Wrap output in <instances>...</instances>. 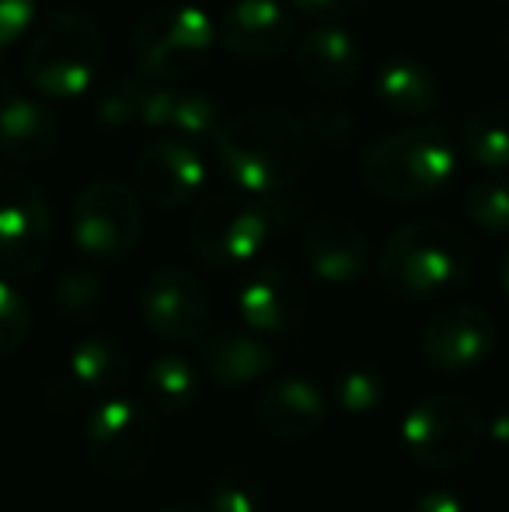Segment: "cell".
<instances>
[{
    "instance_id": "cell-1",
    "label": "cell",
    "mask_w": 509,
    "mask_h": 512,
    "mask_svg": "<svg viewBox=\"0 0 509 512\" xmlns=\"http://www.w3.org/2000/svg\"><path fill=\"white\" fill-rule=\"evenodd\" d=\"M213 150L234 189L279 196L311 168L314 136L283 108H252L224 122Z\"/></svg>"
},
{
    "instance_id": "cell-2",
    "label": "cell",
    "mask_w": 509,
    "mask_h": 512,
    "mask_svg": "<svg viewBox=\"0 0 509 512\" xmlns=\"http://www.w3.org/2000/svg\"><path fill=\"white\" fill-rule=\"evenodd\" d=\"M475 269L468 237L443 220H412L384 241L377 276L398 300H436L461 290Z\"/></svg>"
},
{
    "instance_id": "cell-3",
    "label": "cell",
    "mask_w": 509,
    "mask_h": 512,
    "mask_svg": "<svg viewBox=\"0 0 509 512\" xmlns=\"http://www.w3.org/2000/svg\"><path fill=\"white\" fill-rule=\"evenodd\" d=\"M457 171V147L436 122H415L387 133L363 150L360 178L374 196L391 203H422Z\"/></svg>"
},
{
    "instance_id": "cell-4",
    "label": "cell",
    "mask_w": 509,
    "mask_h": 512,
    "mask_svg": "<svg viewBox=\"0 0 509 512\" xmlns=\"http://www.w3.org/2000/svg\"><path fill=\"white\" fill-rule=\"evenodd\" d=\"M293 220V209L279 196L224 192L206 199L189 223V248L213 269H238L265 251V244Z\"/></svg>"
},
{
    "instance_id": "cell-5",
    "label": "cell",
    "mask_w": 509,
    "mask_h": 512,
    "mask_svg": "<svg viewBox=\"0 0 509 512\" xmlns=\"http://www.w3.org/2000/svg\"><path fill=\"white\" fill-rule=\"evenodd\" d=\"M105 60V35L91 14L60 11L32 35L25 49V81L42 98H77L95 88Z\"/></svg>"
},
{
    "instance_id": "cell-6",
    "label": "cell",
    "mask_w": 509,
    "mask_h": 512,
    "mask_svg": "<svg viewBox=\"0 0 509 512\" xmlns=\"http://www.w3.org/2000/svg\"><path fill=\"white\" fill-rule=\"evenodd\" d=\"M217 42V25L203 7L168 4L136 21L129 53L147 81L182 84L210 63Z\"/></svg>"
},
{
    "instance_id": "cell-7",
    "label": "cell",
    "mask_w": 509,
    "mask_h": 512,
    "mask_svg": "<svg viewBox=\"0 0 509 512\" xmlns=\"http://www.w3.org/2000/svg\"><path fill=\"white\" fill-rule=\"evenodd\" d=\"M485 422L478 408L461 394H429L408 408L401 422V446L412 464L429 471L461 467L478 450Z\"/></svg>"
},
{
    "instance_id": "cell-8",
    "label": "cell",
    "mask_w": 509,
    "mask_h": 512,
    "mask_svg": "<svg viewBox=\"0 0 509 512\" xmlns=\"http://www.w3.org/2000/svg\"><path fill=\"white\" fill-rule=\"evenodd\" d=\"M84 450L102 478L129 481L157 453V422L140 401L133 398H109L95 401L84 418Z\"/></svg>"
},
{
    "instance_id": "cell-9",
    "label": "cell",
    "mask_w": 509,
    "mask_h": 512,
    "mask_svg": "<svg viewBox=\"0 0 509 512\" xmlns=\"http://www.w3.org/2000/svg\"><path fill=\"white\" fill-rule=\"evenodd\" d=\"M53 251V209L21 171L0 168V276H35Z\"/></svg>"
},
{
    "instance_id": "cell-10",
    "label": "cell",
    "mask_w": 509,
    "mask_h": 512,
    "mask_svg": "<svg viewBox=\"0 0 509 512\" xmlns=\"http://www.w3.org/2000/svg\"><path fill=\"white\" fill-rule=\"evenodd\" d=\"M70 234L84 258L91 262H119L140 244L143 209L136 192L123 182H91L74 199Z\"/></svg>"
},
{
    "instance_id": "cell-11",
    "label": "cell",
    "mask_w": 509,
    "mask_h": 512,
    "mask_svg": "<svg viewBox=\"0 0 509 512\" xmlns=\"http://www.w3.org/2000/svg\"><path fill=\"white\" fill-rule=\"evenodd\" d=\"M210 293L185 269H157L140 290V317L164 342H196L210 331Z\"/></svg>"
},
{
    "instance_id": "cell-12",
    "label": "cell",
    "mask_w": 509,
    "mask_h": 512,
    "mask_svg": "<svg viewBox=\"0 0 509 512\" xmlns=\"http://www.w3.org/2000/svg\"><path fill=\"white\" fill-rule=\"evenodd\" d=\"M422 356L440 373H468L482 366L496 349V321L489 310L450 304L422 324Z\"/></svg>"
},
{
    "instance_id": "cell-13",
    "label": "cell",
    "mask_w": 509,
    "mask_h": 512,
    "mask_svg": "<svg viewBox=\"0 0 509 512\" xmlns=\"http://www.w3.org/2000/svg\"><path fill=\"white\" fill-rule=\"evenodd\" d=\"M133 182L147 203L161 209H178L203 192L206 185V161L196 143L182 136H161L150 140L136 154Z\"/></svg>"
},
{
    "instance_id": "cell-14",
    "label": "cell",
    "mask_w": 509,
    "mask_h": 512,
    "mask_svg": "<svg viewBox=\"0 0 509 512\" xmlns=\"http://www.w3.org/2000/svg\"><path fill=\"white\" fill-rule=\"evenodd\" d=\"M129 373V352L119 338L91 335L74 345L63 373L53 380L49 394L60 411L84 408L88 401H102L123 387Z\"/></svg>"
},
{
    "instance_id": "cell-15",
    "label": "cell",
    "mask_w": 509,
    "mask_h": 512,
    "mask_svg": "<svg viewBox=\"0 0 509 512\" xmlns=\"http://www.w3.org/2000/svg\"><path fill=\"white\" fill-rule=\"evenodd\" d=\"M220 46L245 63H269L293 46V18L279 0H234L217 21Z\"/></svg>"
},
{
    "instance_id": "cell-16",
    "label": "cell",
    "mask_w": 509,
    "mask_h": 512,
    "mask_svg": "<svg viewBox=\"0 0 509 512\" xmlns=\"http://www.w3.org/2000/svg\"><path fill=\"white\" fill-rule=\"evenodd\" d=\"M307 293L297 272L279 262L258 265L238 290V314L258 335H286L300 324Z\"/></svg>"
},
{
    "instance_id": "cell-17",
    "label": "cell",
    "mask_w": 509,
    "mask_h": 512,
    "mask_svg": "<svg viewBox=\"0 0 509 512\" xmlns=\"http://www.w3.org/2000/svg\"><path fill=\"white\" fill-rule=\"evenodd\" d=\"M300 255L321 283L346 286L370 265V241L360 223L346 216H318L300 234Z\"/></svg>"
},
{
    "instance_id": "cell-18",
    "label": "cell",
    "mask_w": 509,
    "mask_h": 512,
    "mask_svg": "<svg viewBox=\"0 0 509 512\" xmlns=\"http://www.w3.org/2000/svg\"><path fill=\"white\" fill-rule=\"evenodd\" d=\"M328 418V398L314 380L307 377H279L258 394L255 422L265 436L279 443H300L318 436Z\"/></svg>"
},
{
    "instance_id": "cell-19",
    "label": "cell",
    "mask_w": 509,
    "mask_h": 512,
    "mask_svg": "<svg viewBox=\"0 0 509 512\" xmlns=\"http://www.w3.org/2000/svg\"><path fill=\"white\" fill-rule=\"evenodd\" d=\"M224 122V105L206 91H182L175 84L150 81L143 126L164 129L168 136H182L196 147H213Z\"/></svg>"
},
{
    "instance_id": "cell-20",
    "label": "cell",
    "mask_w": 509,
    "mask_h": 512,
    "mask_svg": "<svg viewBox=\"0 0 509 512\" xmlns=\"http://www.w3.org/2000/svg\"><path fill=\"white\" fill-rule=\"evenodd\" d=\"M297 70L318 91H346L363 74V46L342 25H314L293 46Z\"/></svg>"
},
{
    "instance_id": "cell-21",
    "label": "cell",
    "mask_w": 509,
    "mask_h": 512,
    "mask_svg": "<svg viewBox=\"0 0 509 512\" xmlns=\"http://www.w3.org/2000/svg\"><path fill=\"white\" fill-rule=\"evenodd\" d=\"M60 115L46 102L14 95L0 105V154L14 164L46 161L60 147Z\"/></svg>"
},
{
    "instance_id": "cell-22",
    "label": "cell",
    "mask_w": 509,
    "mask_h": 512,
    "mask_svg": "<svg viewBox=\"0 0 509 512\" xmlns=\"http://www.w3.org/2000/svg\"><path fill=\"white\" fill-rule=\"evenodd\" d=\"M374 98L394 119H426L440 108V81L436 74L415 56H391L377 67L374 77Z\"/></svg>"
},
{
    "instance_id": "cell-23",
    "label": "cell",
    "mask_w": 509,
    "mask_h": 512,
    "mask_svg": "<svg viewBox=\"0 0 509 512\" xmlns=\"http://www.w3.org/2000/svg\"><path fill=\"white\" fill-rule=\"evenodd\" d=\"M203 370L220 387H248L276 370V352L248 331H220L203 342Z\"/></svg>"
},
{
    "instance_id": "cell-24",
    "label": "cell",
    "mask_w": 509,
    "mask_h": 512,
    "mask_svg": "<svg viewBox=\"0 0 509 512\" xmlns=\"http://www.w3.org/2000/svg\"><path fill=\"white\" fill-rule=\"evenodd\" d=\"M199 387H203L199 366L189 356H178V352H164L143 370V394L157 411H168V415H178V411H189L196 405Z\"/></svg>"
},
{
    "instance_id": "cell-25",
    "label": "cell",
    "mask_w": 509,
    "mask_h": 512,
    "mask_svg": "<svg viewBox=\"0 0 509 512\" xmlns=\"http://www.w3.org/2000/svg\"><path fill=\"white\" fill-rule=\"evenodd\" d=\"M461 150L485 171H509V108H478L461 126Z\"/></svg>"
},
{
    "instance_id": "cell-26",
    "label": "cell",
    "mask_w": 509,
    "mask_h": 512,
    "mask_svg": "<svg viewBox=\"0 0 509 512\" xmlns=\"http://www.w3.org/2000/svg\"><path fill=\"white\" fill-rule=\"evenodd\" d=\"M150 81L136 74H112L95 91V119L109 129L143 126V105H147Z\"/></svg>"
},
{
    "instance_id": "cell-27",
    "label": "cell",
    "mask_w": 509,
    "mask_h": 512,
    "mask_svg": "<svg viewBox=\"0 0 509 512\" xmlns=\"http://www.w3.org/2000/svg\"><path fill=\"white\" fill-rule=\"evenodd\" d=\"M387 391L391 387H387L384 373L374 363H360V359L339 366L332 373V387H328L332 401L346 415H370V411H377L387 401Z\"/></svg>"
},
{
    "instance_id": "cell-28",
    "label": "cell",
    "mask_w": 509,
    "mask_h": 512,
    "mask_svg": "<svg viewBox=\"0 0 509 512\" xmlns=\"http://www.w3.org/2000/svg\"><path fill=\"white\" fill-rule=\"evenodd\" d=\"M53 307L63 321L70 324H88L102 314L105 307V286L102 279L91 269H81V265H70L56 276L53 283Z\"/></svg>"
},
{
    "instance_id": "cell-29",
    "label": "cell",
    "mask_w": 509,
    "mask_h": 512,
    "mask_svg": "<svg viewBox=\"0 0 509 512\" xmlns=\"http://www.w3.org/2000/svg\"><path fill=\"white\" fill-rule=\"evenodd\" d=\"M464 216L485 234H509V178L492 171L464 192Z\"/></svg>"
},
{
    "instance_id": "cell-30",
    "label": "cell",
    "mask_w": 509,
    "mask_h": 512,
    "mask_svg": "<svg viewBox=\"0 0 509 512\" xmlns=\"http://www.w3.org/2000/svg\"><path fill=\"white\" fill-rule=\"evenodd\" d=\"M265 509V485L258 474L245 467H227L210 481L206 492V512H262Z\"/></svg>"
},
{
    "instance_id": "cell-31",
    "label": "cell",
    "mask_w": 509,
    "mask_h": 512,
    "mask_svg": "<svg viewBox=\"0 0 509 512\" xmlns=\"http://www.w3.org/2000/svg\"><path fill=\"white\" fill-rule=\"evenodd\" d=\"M32 331V307L14 283L0 276V359L18 352Z\"/></svg>"
},
{
    "instance_id": "cell-32",
    "label": "cell",
    "mask_w": 509,
    "mask_h": 512,
    "mask_svg": "<svg viewBox=\"0 0 509 512\" xmlns=\"http://www.w3.org/2000/svg\"><path fill=\"white\" fill-rule=\"evenodd\" d=\"M307 126H311V136L318 143H332V147H342V143H349L356 136L360 122H356V115L349 112V108L318 105V108H311V119H307Z\"/></svg>"
},
{
    "instance_id": "cell-33",
    "label": "cell",
    "mask_w": 509,
    "mask_h": 512,
    "mask_svg": "<svg viewBox=\"0 0 509 512\" xmlns=\"http://www.w3.org/2000/svg\"><path fill=\"white\" fill-rule=\"evenodd\" d=\"M35 18V0H0V49L14 46Z\"/></svg>"
},
{
    "instance_id": "cell-34",
    "label": "cell",
    "mask_w": 509,
    "mask_h": 512,
    "mask_svg": "<svg viewBox=\"0 0 509 512\" xmlns=\"http://www.w3.org/2000/svg\"><path fill=\"white\" fill-rule=\"evenodd\" d=\"M300 14L307 18H318V21H335V18H346L353 14L356 7H363L367 0H290Z\"/></svg>"
},
{
    "instance_id": "cell-35",
    "label": "cell",
    "mask_w": 509,
    "mask_h": 512,
    "mask_svg": "<svg viewBox=\"0 0 509 512\" xmlns=\"http://www.w3.org/2000/svg\"><path fill=\"white\" fill-rule=\"evenodd\" d=\"M408 512H471V509L454 488H429V492H422L408 506Z\"/></svg>"
},
{
    "instance_id": "cell-36",
    "label": "cell",
    "mask_w": 509,
    "mask_h": 512,
    "mask_svg": "<svg viewBox=\"0 0 509 512\" xmlns=\"http://www.w3.org/2000/svg\"><path fill=\"white\" fill-rule=\"evenodd\" d=\"M485 436H489L496 446L509 450V405H503L499 411H492V418L485 422Z\"/></svg>"
},
{
    "instance_id": "cell-37",
    "label": "cell",
    "mask_w": 509,
    "mask_h": 512,
    "mask_svg": "<svg viewBox=\"0 0 509 512\" xmlns=\"http://www.w3.org/2000/svg\"><path fill=\"white\" fill-rule=\"evenodd\" d=\"M14 95H18V88H14L11 74H7V67L0 63V105H4L7 98H14Z\"/></svg>"
},
{
    "instance_id": "cell-38",
    "label": "cell",
    "mask_w": 509,
    "mask_h": 512,
    "mask_svg": "<svg viewBox=\"0 0 509 512\" xmlns=\"http://www.w3.org/2000/svg\"><path fill=\"white\" fill-rule=\"evenodd\" d=\"M499 279H503V290H506V297H509V244H506V251H503V262H499Z\"/></svg>"
},
{
    "instance_id": "cell-39",
    "label": "cell",
    "mask_w": 509,
    "mask_h": 512,
    "mask_svg": "<svg viewBox=\"0 0 509 512\" xmlns=\"http://www.w3.org/2000/svg\"><path fill=\"white\" fill-rule=\"evenodd\" d=\"M157 512H206V509L192 506V502H171V506H164V509H157Z\"/></svg>"
},
{
    "instance_id": "cell-40",
    "label": "cell",
    "mask_w": 509,
    "mask_h": 512,
    "mask_svg": "<svg viewBox=\"0 0 509 512\" xmlns=\"http://www.w3.org/2000/svg\"><path fill=\"white\" fill-rule=\"evenodd\" d=\"M506 53H509V28H506Z\"/></svg>"
},
{
    "instance_id": "cell-41",
    "label": "cell",
    "mask_w": 509,
    "mask_h": 512,
    "mask_svg": "<svg viewBox=\"0 0 509 512\" xmlns=\"http://www.w3.org/2000/svg\"><path fill=\"white\" fill-rule=\"evenodd\" d=\"M506 4H509V0H506Z\"/></svg>"
}]
</instances>
